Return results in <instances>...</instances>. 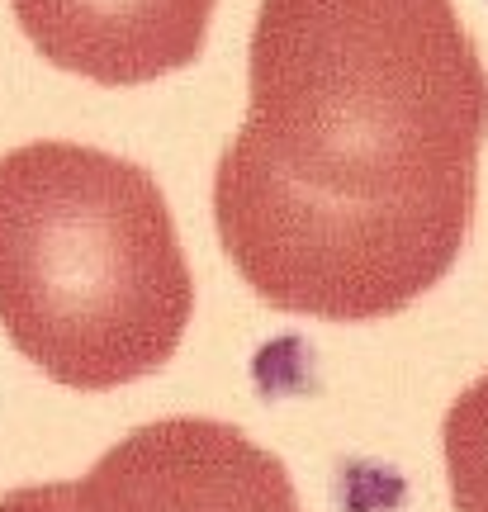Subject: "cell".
<instances>
[{"label": "cell", "mask_w": 488, "mask_h": 512, "mask_svg": "<svg viewBox=\"0 0 488 512\" xmlns=\"http://www.w3.org/2000/svg\"><path fill=\"white\" fill-rule=\"evenodd\" d=\"M455 512H488V375L474 380L441 427Z\"/></svg>", "instance_id": "5"}, {"label": "cell", "mask_w": 488, "mask_h": 512, "mask_svg": "<svg viewBox=\"0 0 488 512\" xmlns=\"http://www.w3.org/2000/svg\"><path fill=\"white\" fill-rule=\"evenodd\" d=\"M24 38L95 86H147L190 67L218 0H10Z\"/></svg>", "instance_id": "4"}, {"label": "cell", "mask_w": 488, "mask_h": 512, "mask_svg": "<svg viewBox=\"0 0 488 512\" xmlns=\"http://www.w3.org/2000/svg\"><path fill=\"white\" fill-rule=\"evenodd\" d=\"M76 484H24L0 498V512H72Z\"/></svg>", "instance_id": "6"}, {"label": "cell", "mask_w": 488, "mask_h": 512, "mask_svg": "<svg viewBox=\"0 0 488 512\" xmlns=\"http://www.w3.org/2000/svg\"><path fill=\"white\" fill-rule=\"evenodd\" d=\"M190 313L195 275L147 166L62 138L0 157V328L48 380H143Z\"/></svg>", "instance_id": "2"}, {"label": "cell", "mask_w": 488, "mask_h": 512, "mask_svg": "<svg viewBox=\"0 0 488 512\" xmlns=\"http://www.w3.org/2000/svg\"><path fill=\"white\" fill-rule=\"evenodd\" d=\"M488 72L451 0H261L214 223L271 309L370 323L465 252Z\"/></svg>", "instance_id": "1"}, {"label": "cell", "mask_w": 488, "mask_h": 512, "mask_svg": "<svg viewBox=\"0 0 488 512\" xmlns=\"http://www.w3.org/2000/svg\"><path fill=\"white\" fill-rule=\"evenodd\" d=\"M72 512H299L290 470L214 418H166L76 479Z\"/></svg>", "instance_id": "3"}]
</instances>
